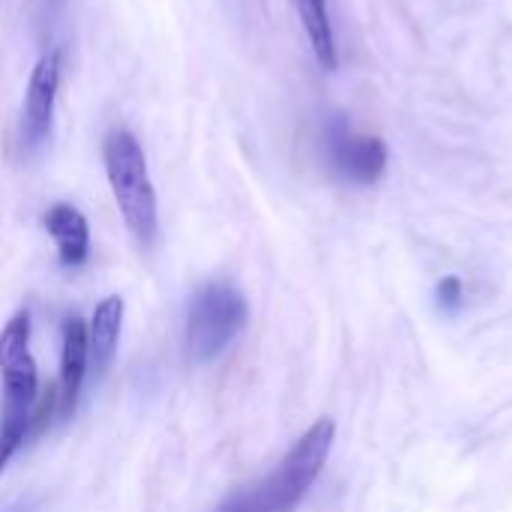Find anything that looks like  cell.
I'll use <instances>...</instances> for the list:
<instances>
[{
    "instance_id": "obj_12",
    "label": "cell",
    "mask_w": 512,
    "mask_h": 512,
    "mask_svg": "<svg viewBox=\"0 0 512 512\" xmlns=\"http://www.w3.org/2000/svg\"><path fill=\"white\" fill-rule=\"evenodd\" d=\"M66 0H33V18L39 27H48L57 21V15L63 12Z\"/></svg>"
},
{
    "instance_id": "obj_1",
    "label": "cell",
    "mask_w": 512,
    "mask_h": 512,
    "mask_svg": "<svg viewBox=\"0 0 512 512\" xmlns=\"http://www.w3.org/2000/svg\"><path fill=\"white\" fill-rule=\"evenodd\" d=\"M0 375H3V405H0V474L9 459L24 444L33 405L39 396L36 360L30 354V315L15 312L0 333Z\"/></svg>"
},
{
    "instance_id": "obj_13",
    "label": "cell",
    "mask_w": 512,
    "mask_h": 512,
    "mask_svg": "<svg viewBox=\"0 0 512 512\" xmlns=\"http://www.w3.org/2000/svg\"><path fill=\"white\" fill-rule=\"evenodd\" d=\"M222 512H234V510H222Z\"/></svg>"
},
{
    "instance_id": "obj_9",
    "label": "cell",
    "mask_w": 512,
    "mask_h": 512,
    "mask_svg": "<svg viewBox=\"0 0 512 512\" xmlns=\"http://www.w3.org/2000/svg\"><path fill=\"white\" fill-rule=\"evenodd\" d=\"M123 297H105L90 318L87 327V357L90 366L96 369V375H102L114 354H117V342H120V327H123Z\"/></svg>"
},
{
    "instance_id": "obj_6",
    "label": "cell",
    "mask_w": 512,
    "mask_h": 512,
    "mask_svg": "<svg viewBox=\"0 0 512 512\" xmlns=\"http://www.w3.org/2000/svg\"><path fill=\"white\" fill-rule=\"evenodd\" d=\"M324 147L330 168L357 186H372L384 177L390 150L378 135H357L345 117H330L324 129Z\"/></svg>"
},
{
    "instance_id": "obj_11",
    "label": "cell",
    "mask_w": 512,
    "mask_h": 512,
    "mask_svg": "<svg viewBox=\"0 0 512 512\" xmlns=\"http://www.w3.org/2000/svg\"><path fill=\"white\" fill-rule=\"evenodd\" d=\"M462 297H465V288H462L459 276H444L438 282V303L444 312H456L462 306Z\"/></svg>"
},
{
    "instance_id": "obj_8",
    "label": "cell",
    "mask_w": 512,
    "mask_h": 512,
    "mask_svg": "<svg viewBox=\"0 0 512 512\" xmlns=\"http://www.w3.org/2000/svg\"><path fill=\"white\" fill-rule=\"evenodd\" d=\"M45 231L57 243V258L63 267H81L90 255V228L78 207L72 204H54L45 213Z\"/></svg>"
},
{
    "instance_id": "obj_2",
    "label": "cell",
    "mask_w": 512,
    "mask_h": 512,
    "mask_svg": "<svg viewBox=\"0 0 512 512\" xmlns=\"http://www.w3.org/2000/svg\"><path fill=\"white\" fill-rule=\"evenodd\" d=\"M333 444H336V423L330 417H321L300 435V441L288 450V456L276 465V471L231 510L294 512L315 486V480L321 477L333 453Z\"/></svg>"
},
{
    "instance_id": "obj_4",
    "label": "cell",
    "mask_w": 512,
    "mask_h": 512,
    "mask_svg": "<svg viewBox=\"0 0 512 512\" xmlns=\"http://www.w3.org/2000/svg\"><path fill=\"white\" fill-rule=\"evenodd\" d=\"M249 306L243 291H237L228 282H210L204 285L189 306L186 315V357L192 363H210L216 360L246 327Z\"/></svg>"
},
{
    "instance_id": "obj_10",
    "label": "cell",
    "mask_w": 512,
    "mask_h": 512,
    "mask_svg": "<svg viewBox=\"0 0 512 512\" xmlns=\"http://www.w3.org/2000/svg\"><path fill=\"white\" fill-rule=\"evenodd\" d=\"M294 9L300 15V24L306 30V39L318 63L327 72H333L339 66V48H336V33H333V18H330V0H294Z\"/></svg>"
},
{
    "instance_id": "obj_5",
    "label": "cell",
    "mask_w": 512,
    "mask_h": 512,
    "mask_svg": "<svg viewBox=\"0 0 512 512\" xmlns=\"http://www.w3.org/2000/svg\"><path fill=\"white\" fill-rule=\"evenodd\" d=\"M60 69H63V51L51 48L39 57V63L30 72L27 93L21 102L18 129H15V144L24 159L36 156L51 138L57 90H60Z\"/></svg>"
},
{
    "instance_id": "obj_7",
    "label": "cell",
    "mask_w": 512,
    "mask_h": 512,
    "mask_svg": "<svg viewBox=\"0 0 512 512\" xmlns=\"http://www.w3.org/2000/svg\"><path fill=\"white\" fill-rule=\"evenodd\" d=\"M63 354H60V387H57V399H60V420H69L75 405H78V393L90 366L87 357V327L78 315H69L63 321Z\"/></svg>"
},
{
    "instance_id": "obj_3",
    "label": "cell",
    "mask_w": 512,
    "mask_h": 512,
    "mask_svg": "<svg viewBox=\"0 0 512 512\" xmlns=\"http://www.w3.org/2000/svg\"><path fill=\"white\" fill-rule=\"evenodd\" d=\"M105 174L120 216L141 246H153L159 234V204L147 171V156L129 129H114L102 144Z\"/></svg>"
}]
</instances>
